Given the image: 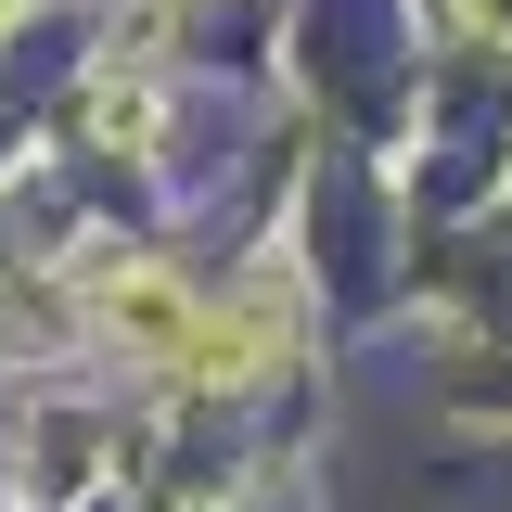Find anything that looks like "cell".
Returning a JSON list of instances; mask_svg holds the SVG:
<instances>
[{"instance_id":"cell-1","label":"cell","mask_w":512,"mask_h":512,"mask_svg":"<svg viewBox=\"0 0 512 512\" xmlns=\"http://www.w3.org/2000/svg\"><path fill=\"white\" fill-rule=\"evenodd\" d=\"M282 346V308H244V320H192V359L180 372H205V384H244L256 359Z\"/></svg>"},{"instance_id":"cell-2","label":"cell","mask_w":512,"mask_h":512,"mask_svg":"<svg viewBox=\"0 0 512 512\" xmlns=\"http://www.w3.org/2000/svg\"><path fill=\"white\" fill-rule=\"evenodd\" d=\"M90 128H116V141H154V90H141V77H103V90H90Z\"/></svg>"},{"instance_id":"cell-3","label":"cell","mask_w":512,"mask_h":512,"mask_svg":"<svg viewBox=\"0 0 512 512\" xmlns=\"http://www.w3.org/2000/svg\"><path fill=\"white\" fill-rule=\"evenodd\" d=\"M461 13H474V26H500V39H512V0H461Z\"/></svg>"}]
</instances>
